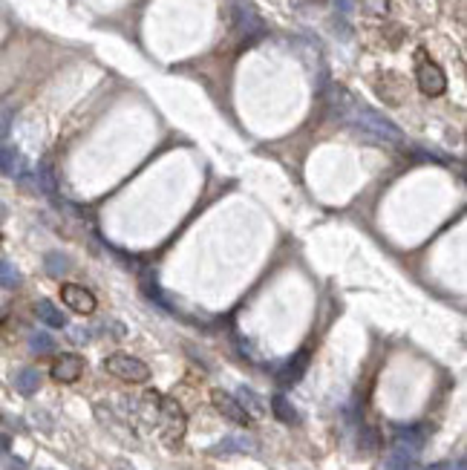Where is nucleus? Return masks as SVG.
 I'll return each instance as SVG.
<instances>
[{
    "mask_svg": "<svg viewBox=\"0 0 467 470\" xmlns=\"http://www.w3.org/2000/svg\"><path fill=\"white\" fill-rule=\"evenodd\" d=\"M416 61H418V66H416V81H418V90H421L424 96H430V99L441 96V93L447 90V75H444V69H441L436 61H430L424 49H418V52H416Z\"/></svg>",
    "mask_w": 467,
    "mask_h": 470,
    "instance_id": "nucleus-1",
    "label": "nucleus"
},
{
    "mask_svg": "<svg viewBox=\"0 0 467 470\" xmlns=\"http://www.w3.org/2000/svg\"><path fill=\"white\" fill-rule=\"evenodd\" d=\"M352 119H355V124L361 127V130H366V133H372L375 139H381V141H404V133L389 121V119H383L381 113H375V110H366V107H355L352 110Z\"/></svg>",
    "mask_w": 467,
    "mask_h": 470,
    "instance_id": "nucleus-2",
    "label": "nucleus"
},
{
    "mask_svg": "<svg viewBox=\"0 0 467 470\" xmlns=\"http://www.w3.org/2000/svg\"><path fill=\"white\" fill-rule=\"evenodd\" d=\"M104 369H107L110 375L127 381V384H144V381L150 378L147 364L139 361V358H133V355H124V352H113V355H107V358H104Z\"/></svg>",
    "mask_w": 467,
    "mask_h": 470,
    "instance_id": "nucleus-3",
    "label": "nucleus"
},
{
    "mask_svg": "<svg viewBox=\"0 0 467 470\" xmlns=\"http://www.w3.org/2000/svg\"><path fill=\"white\" fill-rule=\"evenodd\" d=\"M421 447H424V427L410 424V427H398L396 430V436H393V453L407 456V459H416Z\"/></svg>",
    "mask_w": 467,
    "mask_h": 470,
    "instance_id": "nucleus-4",
    "label": "nucleus"
},
{
    "mask_svg": "<svg viewBox=\"0 0 467 470\" xmlns=\"http://www.w3.org/2000/svg\"><path fill=\"white\" fill-rule=\"evenodd\" d=\"M61 297H64V303L72 311H78V315H93L96 306H99L96 294L90 289H84V286H78V283H64L61 286Z\"/></svg>",
    "mask_w": 467,
    "mask_h": 470,
    "instance_id": "nucleus-5",
    "label": "nucleus"
},
{
    "mask_svg": "<svg viewBox=\"0 0 467 470\" xmlns=\"http://www.w3.org/2000/svg\"><path fill=\"white\" fill-rule=\"evenodd\" d=\"M211 401H214V407H216L228 421H234V424H248V421H251V416L240 407V401L234 399V396H228V393H222V389H214V393H211Z\"/></svg>",
    "mask_w": 467,
    "mask_h": 470,
    "instance_id": "nucleus-6",
    "label": "nucleus"
},
{
    "mask_svg": "<svg viewBox=\"0 0 467 470\" xmlns=\"http://www.w3.org/2000/svg\"><path fill=\"white\" fill-rule=\"evenodd\" d=\"M81 372H84V361L78 358V355H72V352L61 355V358L52 364V378L61 381V384H72V381H78V378H81Z\"/></svg>",
    "mask_w": 467,
    "mask_h": 470,
    "instance_id": "nucleus-7",
    "label": "nucleus"
},
{
    "mask_svg": "<svg viewBox=\"0 0 467 470\" xmlns=\"http://www.w3.org/2000/svg\"><path fill=\"white\" fill-rule=\"evenodd\" d=\"M308 349H303V352H297L294 358H288L286 361V366L277 372V384L280 386H291V384H297L303 375H306V369H308Z\"/></svg>",
    "mask_w": 467,
    "mask_h": 470,
    "instance_id": "nucleus-8",
    "label": "nucleus"
},
{
    "mask_svg": "<svg viewBox=\"0 0 467 470\" xmlns=\"http://www.w3.org/2000/svg\"><path fill=\"white\" fill-rule=\"evenodd\" d=\"M234 18H237V24H240V29L246 32V35H263L266 29H263V21L254 15V9L248 6V4H243V0H237L234 4Z\"/></svg>",
    "mask_w": 467,
    "mask_h": 470,
    "instance_id": "nucleus-9",
    "label": "nucleus"
},
{
    "mask_svg": "<svg viewBox=\"0 0 467 470\" xmlns=\"http://www.w3.org/2000/svg\"><path fill=\"white\" fill-rule=\"evenodd\" d=\"M35 315H38L46 326H52V329H64V326H66V318L61 315V309H58L52 300H38Z\"/></svg>",
    "mask_w": 467,
    "mask_h": 470,
    "instance_id": "nucleus-10",
    "label": "nucleus"
},
{
    "mask_svg": "<svg viewBox=\"0 0 467 470\" xmlns=\"http://www.w3.org/2000/svg\"><path fill=\"white\" fill-rule=\"evenodd\" d=\"M38 386H41V372L32 369V366H24L18 375H15V389L21 396H32L38 393Z\"/></svg>",
    "mask_w": 467,
    "mask_h": 470,
    "instance_id": "nucleus-11",
    "label": "nucleus"
},
{
    "mask_svg": "<svg viewBox=\"0 0 467 470\" xmlns=\"http://www.w3.org/2000/svg\"><path fill=\"white\" fill-rule=\"evenodd\" d=\"M271 413H274L280 421H286V424H297V421H300V416H297L294 404H291L286 396H280V393L271 399Z\"/></svg>",
    "mask_w": 467,
    "mask_h": 470,
    "instance_id": "nucleus-12",
    "label": "nucleus"
},
{
    "mask_svg": "<svg viewBox=\"0 0 467 470\" xmlns=\"http://www.w3.org/2000/svg\"><path fill=\"white\" fill-rule=\"evenodd\" d=\"M0 174H4V176L21 174V153L15 147H4V144H0Z\"/></svg>",
    "mask_w": 467,
    "mask_h": 470,
    "instance_id": "nucleus-13",
    "label": "nucleus"
},
{
    "mask_svg": "<svg viewBox=\"0 0 467 470\" xmlns=\"http://www.w3.org/2000/svg\"><path fill=\"white\" fill-rule=\"evenodd\" d=\"M38 185H41V191L44 194H49V196H58V182H55V168L49 165V162H41L38 165Z\"/></svg>",
    "mask_w": 467,
    "mask_h": 470,
    "instance_id": "nucleus-14",
    "label": "nucleus"
},
{
    "mask_svg": "<svg viewBox=\"0 0 467 470\" xmlns=\"http://www.w3.org/2000/svg\"><path fill=\"white\" fill-rule=\"evenodd\" d=\"M246 450H254V441L246 436H228L216 444V453H246Z\"/></svg>",
    "mask_w": 467,
    "mask_h": 470,
    "instance_id": "nucleus-15",
    "label": "nucleus"
},
{
    "mask_svg": "<svg viewBox=\"0 0 467 470\" xmlns=\"http://www.w3.org/2000/svg\"><path fill=\"white\" fill-rule=\"evenodd\" d=\"M237 401H240V407L248 413V416H263L266 413V407H263V401L251 393L248 386H240V396H237Z\"/></svg>",
    "mask_w": 467,
    "mask_h": 470,
    "instance_id": "nucleus-16",
    "label": "nucleus"
},
{
    "mask_svg": "<svg viewBox=\"0 0 467 470\" xmlns=\"http://www.w3.org/2000/svg\"><path fill=\"white\" fill-rule=\"evenodd\" d=\"M0 286L4 289H18L21 286V271L9 260H0Z\"/></svg>",
    "mask_w": 467,
    "mask_h": 470,
    "instance_id": "nucleus-17",
    "label": "nucleus"
},
{
    "mask_svg": "<svg viewBox=\"0 0 467 470\" xmlns=\"http://www.w3.org/2000/svg\"><path fill=\"white\" fill-rule=\"evenodd\" d=\"M44 266H46V271H49L52 277H61L64 271H69V260H66L61 251H49V254L44 257Z\"/></svg>",
    "mask_w": 467,
    "mask_h": 470,
    "instance_id": "nucleus-18",
    "label": "nucleus"
},
{
    "mask_svg": "<svg viewBox=\"0 0 467 470\" xmlns=\"http://www.w3.org/2000/svg\"><path fill=\"white\" fill-rule=\"evenodd\" d=\"M29 349L38 355H46L55 349V338H49L46 332H35V335H29Z\"/></svg>",
    "mask_w": 467,
    "mask_h": 470,
    "instance_id": "nucleus-19",
    "label": "nucleus"
},
{
    "mask_svg": "<svg viewBox=\"0 0 467 470\" xmlns=\"http://www.w3.org/2000/svg\"><path fill=\"white\" fill-rule=\"evenodd\" d=\"M383 470H416V459H407V456H398V453H389Z\"/></svg>",
    "mask_w": 467,
    "mask_h": 470,
    "instance_id": "nucleus-20",
    "label": "nucleus"
},
{
    "mask_svg": "<svg viewBox=\"0 0 467 470\" xmlns=\"http://www.w3.org/2000/svg\"><path fill=\"white\" fill-rule=\"evenodd\" d=\"M361 447H363V450H378V447H381V439H378V433H375L372 427H366V430L361 433Z\"/></svg>",
    "mask_w": 467,
    "mask_h": 470,
    "instance_id": "nucleus-21",
    "label": "nucleus"
},
{
    "mask_svg": "<svg viewBox=\"0 0 467 470\" xmlns=\"http://www.w3.org/2000/svg\"><path fill=\"white\" fill-rule=\"evenodd\" d=\"M363 9L372 12V15H386L389 4H386V0H363Z\"/></svg>",
    "mask_w": 467,
    "mask_h": 470,
    "instance_id": "nucleus-22",
    "label": "nucleus"
},
{
    "mask_svg": "<svg viewBox=\"0 0 467 470\" xmlns=\"http://www.w3.org/2000/svg\"><path fill=\"white\" fill-rule=\"evenodd\" d=\"M9 127H12V116L9 113H0V141L9 136Z\"/></svg>",
    "mask_w": 467,
    "mask_h": 470,
    "instance_id": "nucleus-23",
    "label": "nucleus"
},
{
    "mask_svg": "<svg viewBox=\"0 0 467 470\" xmlns=\"http://www.w3.org/2000/svg\"><path fill=\"white\" fill-rule=\"evenodd\" d=\"M386 35H389V44L398 46V41H401V26H389V29H386Z\"/></svg>",
    "mask_w": 467,
    "mask_h": 470,
    "instance_id": "nucleus-24",
    "label": "nucleus"
},
{
    "mask_svg": "<svg viewBox=\"0 0 467 470\" xmlns=\"http://www.w3.org/2000/svg\"><path fill=\"white\" fill-rule=\"evenodd\" d=\"M335 6L341 9V15H346V12L352 9V0H335Z\"/></svg>",
    "mask_w": 467,
    "mask_h": 470,
    "instance_id": "nucleus-25",
    "label": "nucleus"
},
{
    "mask_svg": "<svg viewBox=\"0 0 467 470\" xmlns=\"http://www.w3.org/2000/svg\"><path fill=\"white\" fill-rule=\"evenodd\" d=\"M438 470H464V459H458L456 464H447V467H438Z\"/></svg>",
    "mask_w": 467,
    "mask_h": 470,
    "instance_id": "nucleus-26",
    "label": "nucleus"
},
{
    "mask_svg": "<svg viewBox=\"0 0 467 470\" xmlns=\"http://www.w3.org/2000/svg\"><path fill=\"white\" fill-rule=\"evenodd\" d=\"M6 450H9V439L0 436V453H6Z\"/></svg>",
    "mask_w": 467,
    "mask_h": 470,
    "instance_id": "nucleus-27",
    "label": "nucleus"
},
{
    "mask_svg": "<svg viewBox=\"0 0 467 470\" xmlns=\"http://www.w3.org/2000/svg\"><path fill=\"white\" fill-rule=\"evenodd\" d=\"M416 470H438V464L436 467H416Z\"/></svg>",
    "mask_w": 467,
    "mask_h": 470,
    "instance_id": "nucleus-28",
    "label": "nucleus"
},
{
    "mask_svg": "<svg viewBox=\"0 0 467 470\" xmlns=\"http://www.w3.org/2000/svg\"><path fill=\"white\" fill-rule=\"evenodd\" d=\"M315 4H323V0H315Z\"/></svg>",
    "mask_w": 467,
    "mask_h": 470,
    "instance_id": "nucleus-29",
    "label": "nucleus"
},
{
    "mask_svg": "<svg viewBox=\"0 0 467 470\" xmlns=\"http://www.w3.org/2000/svg\"><path fill=\"white\" fill-rule=\"evenodd\" d=\"M0 318H4V315H0Z\"/></svg>",
    "mask_w": 467,
    "mask_h": 470,
    "instance_id": "nucleus-30",
    "label": "nucleus"
}]
</instances>
